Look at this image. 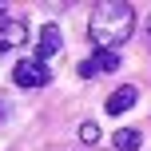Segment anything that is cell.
<instances>
[{
  "label": "cell",
  "mask_w": 151,
  "mask_h": 151,
  "mask_svg": "<svg viewBox=\"0 0 151 151\" xmlns=\"http://www.w3.org/2000/svg\"><path fill=\"white\" fill-rule=\"evenodd\" d=\"M60 28H56V24H44V32H40V48H36V60L40 64H48L52 60V56H60Z\"/></svg>",
  "instance_id": "cell-5"
},
{
  "label": "cell",
  "mask_w": 151,
  "mask_h": 151,
  "mask_svg": "<svg viewBox=\"0 0 151 151\" xmlns=\"http://www.w3.org/2000/svg\"><path fill=\"white\" fill-rule=\"evenodd\" d=\"M12 83H20V88H44V83H52V72H48V64H40L32 56V60H20L12 68Z\"/></svg>",
  "instance_id": "cell-2"
},
{
  "label": "cell",
  "mask_w": 151,
  "mask_h": 151,
  "mask_svg": "<svg viewBox=\"0 0 151 151\" xmlns=\"http://www.w3.org/2000/svg\"><path fill=\"white\" fill-rule=\"evenodd\" d=\"M80 139H83V143H96V139H99V127H96V123H83V127H80Z\"/></svg>",
  "instance_id": "cell-8"
},
{
  "label": "cell",
  "mask_w": 151,
  "mask_h": 151,
  "mask_svg": "<svg viewBox=\"0 0 151 151\" xmlns=\"http://www.w3.org/2000/svg\"><path fill=\"white\" fill-rule=\"evenodd\" d=\"M4 115H8V104H4V96H0V119H4Z\"/></svg>",
  "instance_id": "cell-9"
},
{
  "label": "cell",
  "mask_w": 151,
  "mask_h": 151,
  "mask_svg": "<svg viewBox=\"0 0 151 151\" xmlns=\"http://www.w3.org/2000/svg\"><path fill=\"white\" fill-rule=\"evenodd\" d=\"M131 32H135V8H131L127 0H99V4L91 8L88 40L99 52H115Z\"/></svg>",
  "instance_id": "cell-1"
},
{
  "label": "cell",
  "mask_w": 151,
  "mask_h": 151,
  "mask_svg": "<svg viewBox=\"0 0 151 151\" xmlns=\"http://www.w3.org/2000/svg\"><path fill=\"white\" fill-rule=\"evenodd\" d=\"M147 36H151V20H147Z\"/></svg>",
  "instance_id": "cell-10"
},
{
  "label": "cell",
  "mask_w": 151,
  "mask_h": 151,
  "mask_svg": "<svg viewBox=\"0 0 151 151\" xmlns=\"http://www.w3.org/2000/svg\"><path fill=\"white\" fill-rule=\"evenodd\" d=\"M24 36H28V28H24V20L0 8V56H4V52H16V48L24 44Z\"/></svg>",
  "instance_id": "cell-3"
},
{
  "label": "cell",
  "mask_w": 151,
  "mask_h": 151,
  "mask_svg": "<svg viewBox=\"0 0 151 151\" xmlns=\"http://www.w3.org/2000/svg\"><path fill=\"white\" fill-rule=\"evenodd\" d=\"M139 99V88L135 83H123V88H115L111 96H107V115H123L131 104Z\"/></svg>",
  "instance_id": "cell-6"
},
{
  "label": "cell",
  "mask_w": 151,
  "mask_h": 151,
  "mask_svg": "<svg viewBox=\"0 0 151 151\" xmlns=\"http://www.w3.org/2000/svg\"><path fill=\"white\" fill-rule=\"evenodd\" d=\"M115 68H119V56L115 52H96V56H88L76 72H80V80H91L96 72H115Z\"/></svg>",
  "instance_id": "cell-4"
},
{
  "label": "cell",
  "mask_w": 151,
  "mask_h": 151,
  "mask_svg": "<svg viewBox=\"0 0 151 151\" xmlns=\"http://www.w3.org/2000/svg\"><path fill=\"white\" fill-rule=\"evenodd\" d=\"M111 147H115V151H139V147H143V139H139L135 127H119V131L111 135Z\"/></svg>",
  "instance_id": "cell-7"
}]
</instances>
